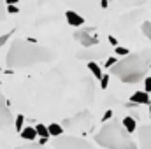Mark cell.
Segmentation results:
<instances>
[{
	"instance_id": "obj_19",
	"label": "cell",
	"mask_w": 151,
	"mask_h": 149,
	"mask_svg": "<svg viewBox=\"0 0 151 149\" xmlns=\"http://www.w3.org/2000/svg\"><path fill=\"white\" fill-rule=\"evenodd\" d=\"M23 123H25V117H23L21 114L16 116V119H14V125H16V126H14V128H16L18 132H21V130H23Z\"/></svg>"
},
{
	"instance_id": "obj_1",
	"label": "cell",
	"mask_w": 151,
	"mask_h": 149,
	"mask_svg": "<svg viewBox=\"0 0 151 149\" xmlns=\"http://www.w3.org/2000/svg\"><path fill=\"white\" fill-rule=\"evenodd\" d=\"M56 53L46 46L34 44L23 39H16L11 42L9 53H7V67L9 69H28L40 63L53 62Z\"/></svg>"
},
{
	"instance_id": "obj_16",
	"label": "cell",
	"mask_w": 151,
	"mask_h": 149,
	"mask_svg": "<svg viewBox=\"0 0 151 149\" xmlns=\"http://www.w3.org/2000/svg\"><path fill=\"white\" fill-rule=\"evenodd\" d=\"M35 132H37V137H40V139H49V132H47V126L46 125H37L35 126Z\"/></svg>"
},
{
	"instance_id": "obj_2",
	"label": "cell",
	"mask_w": 151,
	"mask_h": 149,
	"mask_svg": "<svg viewBox=\"0 0 151 149\" xmlns=\"http://www.w3.org/2000/svg\"><path fill=\"white\" fill-rule=\"evenodd\" d=\"M150 63L151 49H141L137 53L127 54L123 60H118V63L111 67V74L116 75L125 84H134L146 77Z\"/></svg>"
},
{
	"instance_id": "obj_4",
	"label": "cell",
	"mask_w": 151,
	"mask_h": 149,
	"mask_svg": "<svg viewBox=\"0 0 151 149\" xmlns=\"http://www.w3.org/2000/svg\"><path fill=\"white\" fill-rule=\"evenodd\" d=\"M55 149H93V144H90L84 139H79L76 135H60L53 140Z\"/></svg>"
},
{
	"instance_id": "obj_28",
	"label": "cell",
	"mask_w": 151,
	"mask_h": 149,
	"mask_svg": "<svg viewBox=\"0 0 151 149\" xmlns=\"http://www.w3.org/2000/svg\"><path fill=\"white\" fill-rule=\"evenodd\" d=\"M109 42H111V46H118V39L114 35H109Z\"/></svg>"
},
{
	"instance_id": "obj_10",
	"label": "cell",
	"mask_w": 151,
	"mask_h": 149,
	"mask_svg": "<svg viewBox=\"0 0 151 149\" xmlns=\"http://www.w3.org/2000/svg\"><path fill=\"white\" fill-rule=\"evenodd\" d=\"M130 102L132 104H141V105H150V97L146 91H135L132 97H130Z\"/></svg>"
},
{
	"instance_id": "obj_14",
	"label": "cell",
	"mask_w": 151,
	"mask_h": 149,
	"mask_svg": "<svg viewBox=\"0 0 151 149\" xmlns=\"http://www.w3.org/2000/svg\"><path fill=\"white\" fill-rule=\"evenodd\" d=\"M88 70L100 81V77H102V69H100V65H99L97 62H88Z\"/></svg>"
},
{
	"instance_id": "obj_23",
	"label": "cell",
	"mask_w": 151,
	"mask_h": 149,
	"mask_svg": "<svg viewBox=\"0 0 151 149\" xmlns=\"http://www.w3.org/2000/svg\"><path fill=\"white\" fill-rule=\"evenodd\" d=\"M111 119H113V111H106L104 117H102V123H107V121H111Z\"/></svg>"
},
{
	"instance_id": "obj_11",
	"label": "cell",
	"mask_w": 151,
	"mask_h": 149,
	"mask_svg": "<svg viewBox=\"0 0 151 149\" xmlns=\"http://www.w3.org/2000/svg\"><path fill=\"white\" fill-rule=\"evenodd\" d=\"M121 125H123V128H125L128 133L137 132V121H135V117H132V116H125L123 121H121Z\"/></svg>"
},
{
	"instance_id": "obj_17",
	"label": "cell",
	"mask_w": 151,
	"mask_h": 149,
	"mask_svg": "<svg viewBox=\"0 0 151 149\" xmlns=\"http://www.w3.org/2000/svg\"><path fill=\"white\" fill-rule=\"evenodd\" d=\"M18 149H47V148H46V146H42V144H37V142H28V144L19 146Z\"/></svg>"
},
{
	"instance_id": "obj_29",
	"label": "cell",
	"mask_w": 151,
	"mask_h": 149,
	"mask_svg": "<svg viewBox=\"0 0 151 149\" xmlns=\"http://www.w3.org/2000/svg\"><path fill=\"white\" fill-rule=\"evenodd\" d=\"M16 2H18V0H5V4H7V5H14Z\"/></svg>"
},
{
	"instance_id": "obj_27",
	"label": "cell",
	"mask_w": 151,
	"mask_h": 149,
	"mask_svg": "<svg viewBox=\"0 0 151 149\" xmlns=\"http://www.w3.org/2000/svg\"><path fill=\"white\" fill-rule=\"evenodd\" d=\"M7 14H18V7L16 5H9L7 7Z\"/></svg>"
},
{
	"instance_id": "obj_22",
	"label": "cell",
	"mask_w": 151,
	"mask_h": 149,
	"mask_svg": "<svg viewBox=\"0 0 151 149\" xmlns=\"http://www.w3.org/2000/svg\"><path fill=\"white\" fill-rule=\"evenodd\" d=\"M114 51H116V54H119V56H127V54H130L127 47H119V46H116V49H114Z\"/></svg>"
},
{
	"instance_id": "obj_26",
	"label": "cell",
	"mask_w": 151,
	"mask_h": 149,
	"mask_svg": "<svg viewBox=\"0 0 151 149\" xmlns=\"http://www.w3.org/2000/svg\"><path fill=\"white\" fill-rule=\"evenodd\" d=\"M118 63V60L116 58H107V62H106V69H111L113 65H116Z\"/></svg>"
},
{
	"instance_id": "obj_6",
	"label": "cell",
	"mask_w": 151,
	"mask_h": 149,
	"mask_svg": "<svg viewBox=\"0 0 151 149\" xmlns=\"http://www.w3.org/2000/svg\"><path fill=\"white\" fill-rule=\"evenodd\" d=\"M12 119L14 117H12V112L9 109V104H7L4 93L0 91V132L12 125Z\"/></svg>"
},
{
	"instance_id": "obj_30",
	"label": "cell",
	"mask_w": 151,
	"mask_h": 149,
	"mask_svg": "<svg viewBox=\"0 0 151 149\" xmlns=\"http://www.w3.org/2000/svg\"><path fill=\"white\" fill-rule=\"evenodd\" d=\"M100 5H102V7L106 9V7H107V0H100Z\"/></svg>"
},
{
	"instance_id": "obj_12",
	"label": "cell",
	"mask_w": 151,
	"mask_h": 149,
	"mask_svg": "<svg viewBox=\"0 0 151 149\" xmlns=\"http://www.w3.org/2000/svg\"><path fill=\"white\" fill-rule=\"evenodd\" d=\"M19 133H21V139L30 140V142L37 139V132H35V128H34V126H23V130H21Z\"/></svg>"
},
{
	"instance_id": "obj_21",
	"label": "cell",
	"mask_w": 151,
	"mask_h": 149,
	"mask_svg": "<svg viewBox=\"0 0 151 149\" xmlns=\"http://www.w3.org/2000/svg\"><path fill=\"white\" fill-rule=\"evenodd\" d=\"M107 86H109V75L102 74V77H100V88H102V90H106Z\"/></svg>"
},
{
	"instance_id": "obj_32",
	"label": "cell",
	"mask_w": 151,
	"mask_h": 149,
	"mask_svg": "<svg viewBox=\"0 0 151 149\" xmlns=\"http://www.w3.org/2000/svg\"><path fill=\"white\" fill-rule=\"evenodd\" d=\"M150 23H151V19H150Z\"/></svg>"
},
{
	"instance_id": "obj_7",
	"label": "cell",
	"mask_w": 151,
	"mask_h": 149,
	"mask_svg": "<svg viewBox=\"0 0 151 149\" xmlns=\"http://www.w3.org/2000/svg\"><path fill=\"white\" fill-rule=\"evenodd\" d=\"M74 39L83 46V47H93L99 44V37L91 35L90 34V28H84V30H76L74 32Z\"/></svg>"
},
{
	"instance_id": "obj_20",
	"label": "cell",
	"mask_w": 151,
	"mask_h": 149,
	"mask_svg": "<svg viewBox=\"0 0 151 149\" xmlns=\"http://www.w3.org/2000/svg\"><path fill=\"white\" fill-rule=\"evenodd\" d=\"M7 16V7H5V0H0V21H4Z\"/></svg>"
},
{
	"instance_id": "obj_8",
	"label": "cell",
	"mask_w": 151,
	"mask_h": 149,
	"mask_svg": "<svg viewBox=\"0 0 151 149\" xmlns=\"http://www.w3.org/2000/svg\"><path fill=\"white\" fill-rule=\"evenodd\" d=\"M139 139V148L141 149H151V125H144L137 132Z\"/></svg>"
},
{
	"instance_id": "obj_18",
	"label": "cell",
	"mask_w": 151,
	"mask_h": 149,
	"mask_svg": "<svg viewBox=\"0 0 151 149\" xmlns=\"http://www.w3.org/2000/svg\"><path fill=\"white\" fill-rule=\"evenodd\" d=\"M141 30H142V34H144L146 39H151V23L150 21H144L142 27H141Z\"/></svg>"
},
{
	"instance_id": "obj_24",
	"label": "cell",
	"mask_w": 151,
	"mask_h": 149,
	"mask_svg": "<svg viewBox=\"0 0 151 149\" xmlns=\"http://www.w3.org/2000/svg\"><path fill=\"white\" fill-rule=\"evenodd\" d=\"M11 35H12V32H9V34H5V35H2V37H0V47H2L9 39H11Z\"/></svg>"
},
{
	"instance_id": "obj_3",
	"label": "cell",
	"mask_w": 151,
	"mask_h": 149,
	"mask_svg": "<svg viewBox=\"0 0 151 149\" xmlns=\"http://www.w3.org/2000/svg\"><path fill=\"white\" fill-rule=\"evenodd\" d=\"M93 140L106 149H137V144L132 140L128 132L123 128L121 121L114 117L111 121L104 123V126L100 128V132L95 135Z\"/></svg>"
},
{
	"instance_id": "obj_15",
	"label": "cell",
	"mask_w": 151,
	"mask_h": 149,
	"mask_svg": "<svg viewBox=\"0 0 151 149\" xmlns=\"http://www.w3.org/2000/svg\"><path fill=\"white\" fill-rule=\"evenodd\" d=\"M118 4L125 5V7H137V5H144L146 0H116Z\"/></svg>"
},
{
	"instance_id": "obj_13",
	"label": "cell",
	"mask_w": 151,
	"mask_h": 149,
	"mask_svg": "<svg viewBox=\"0 0 151 149\" xmlns=\"http://www.w3.org/2000/svg\"><path fill=\"white\" fill-rule=\"evenodd\" d=\"M47 132H49V137H60L63 135V126L60 123H51L47 125Z\"/></svg>"
},
{
	"instance_id": "obj_5",
	"label": "cell",
	"mask_w": 151,
	"mask_h": 149,
	"mask_svg": "<svg viewBox=\"0 0 151 149\" xmlns=\"http://www.w3.org/2000/svg\"><path fill=\"white\" fill-rule=\"evenodd\" d=\"M90 121H91V114L88 111H81V112H77L76 116L65 119L62 123V126L63 128H86L90 125Z\"/></svg>"
},
{
	"instance_id": "obj_25",
	"label": "cell",
	"mask_w": 151,
	"mask_h": 149,
	"mask_svg": "<svg viewBox=\"0 0 151 149\" xmlns=\"http://www.w3.org/2000/svg\"><path fill=\"white\" fill-rule=\"evenodd\" d=\"M144 88H146V93H151V77L144 79Z\"/></svg>"
},
{
	"instance_id": "obj_31",
	"label": "cell",
	"mask_w": 151,
	"mask_h": 149,
	"mask_svg": "<svg viewBox=\"0 0 151 149\" xmlns=\"http://www.w3.org/2000/svg\"><path fill=\"white\" fill-rule=\"evenodd\" d=\"M150 116H151V104H150Z\"/></svg>"
},
{
	"instance_id": "obj_9",
	"label": "cell",
	"mask_w": 151,
	"mask_h": 149,
	"mask_svg": "<svg viewBox=\"0 0 151 149\" xmlns=\"http://www.w3.org/2000/svg\"><path fill=\"white\" fill-rule=\"evenodd\" d=\"M65 19H67V23L72 25V27H83V25H84V18H83L79 12H76V11H67V12H65Z\"/></svg>"
}]
</instances>
